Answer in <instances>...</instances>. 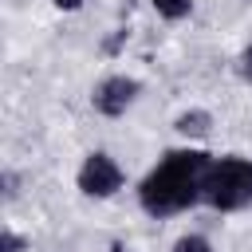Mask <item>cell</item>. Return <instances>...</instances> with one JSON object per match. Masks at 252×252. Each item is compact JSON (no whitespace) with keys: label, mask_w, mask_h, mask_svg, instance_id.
I'll return each instance as SVG.
<instances>
[{"label":"cell","mask_w":252,"mask_h":252,"mask_svg":"<svg viewBox=\"0 0 252 252\" xmlns=\"http://www.w3.org/2000/svg\"><path fill=\"white\" fill-rule=\"evenodd\" d=\"M213 161L201 150H169L161 158V165L150 169V177L142 181V209L154 217H169L189 209L197 197H205V177H209Z\"/></svg>","instance_id":"obj_1"},{"label":"cell","mask_w":252,"mask_h":252,"mask_svg":"<svg viewBox=\"0 0 252 252\" xmlns=\"http://www.w3.org/2000/svg\"><path fill=\"white\" fill-rule=\"evenodd\" d=\"M205 201L213 209H240L252 201V161L220 158L205 177Z\"/></svg>","instance_id":"obj_2"},{"label":"cell","mask_w":252,"mask_h":252,"mask_svg":"<svg viewBox=\"0 0 252 252\" xmlns=\"http://www.w3.org/2000/svg\"><path fill=\"white\" fill-rule=\"evenodd\" d=\"M79 189L87 197H110L122 189V169L106 158V154H91L79 169Z\"/></svg>","instance_id":"obj_3"},{"label":"cell","mask_w":252,"mask_h":252,"mask_svg":"<svg viewBox=\"0 0 252 252\" xmlns=\"http://www.w3.org/2000/svg\"><path fill=\"white\" fill-rule=\"evenodd\" d=\"M134 94H138V83H134V79H126V75H110V79H102V83L94 87V110L118 118V114L134 102Z\"/></svg>","instance_id":"obj_4"},{"label":"cell","mask_w":252,"mask_h":252,"mask_svg":"<svg viewBox=\"0 0 252 252\" xmlns=\"http://www.w3.org/2000/svg\"><path fill=\"white\" fill-rule=\"evenodd\" d=\"M154 8H158L161 16H169V20H181V16H189L193 0H154Z\"/></svg>","instance_id":"obj_5"},{"label":"cell","mask_w":252,"mask_h":252,"mask_svg":"<svg viewBox=\"0 0 252 252\" xmlns=\"http://www.w3.org/2000/svg\"><path fill=\"white\" fill-rule=\"evenodd\" d=\"M177 130L181 134H205L209 130V114H181L177 118Z\"/></svg>","instance_id":"obj_6"},{"label":"cell","mask_w":252,"mask_h":252,"mask_svg":"<svg viewBox=\"0 0 252 252\" xmlns=\"http://www.w3.org/2000/svg\"><path fill=\"white\" fill-rule=\"evenodd\" d=\"M173 252H209V240L205 236H181L173 244Z\"/></svg>","instance_id":"obj_7"},{"label":"cell","mask_w":252,"mask_h":252,"mask_svg":"<svg viewBox=\"0 0 252 252\" xmlns=\"http://www.w3.org/2000/svg\"><path fill=\"white\" fill-rule=\"evenodd\" d=\"M240 75L252 83V47H244V51H240Z\"/></svg>","instance_id":"obj_8"},{"label":"cell","mask_w":252,"mask_h":252,"mask_svg":"<svg viewBox=\"0 0 252 252\" xmlns=\"http://www.w3.org/2000/svg\"><path fill=\"white\" fill-rule=\"evenodd\" d=\"M4 252H20V240H16V236H12V232H8V236H4Z\"/></svg>","instance_id":"obj_9"},{"label":"cell","mask_w":252,"mask_h":252,"mask_svg":"<svg viewBox=\"0 0 252 252\" xmlns=\"http://www.w3.org/2000/svg\"><path fill=\"white\" fill-rule=\"evenodd\" d=\"M55 4H59V8H79L83 0H55Z\"/></svg>","instance_id":"obj_10"}]
</instances>
